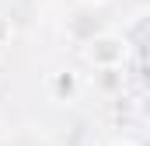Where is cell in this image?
Here are the masks:
<instances>
[{
  "label": "cell",
  "mask_w": 150,
  "mask_h": 146,
  "mask_svg": "<svg viewBox=\"0 0 150 146\" xmlns=\"http://www.w3.org/2000/svg\"><path fill=\"white\" fill-rule=\"evenodd\" d=\"M126 56H129V42L115 32H94L84 42V59L94 70H122Z\"/></svg>",
  "instance_id": "cell-1"
},
{
  "label": "cell",
  "mask_w": 150,
  "mask_h": 146,
  "mask_svg": "<svg viewBox=\"0 0 150 146\" xmlns=\"http://www.w3.org/2000/svg\"><path fill=\"white\" fill-rule=\"evenodd\" d=\"M45 91H49V98L52 101H77V94H80V80H77L74 70H56L45 77Z\"/></svg>",
  "instance_id": "cell-2"
},
{
  "label": "cell",
  "mask_w": 150,
  "mask_h": 146,
  "mask_svg": "<svg viewBox=\"0 0 150 146\" xmlns=\"http://www.w3.org/2000/svg\"><path fill=\"white\" fill-rule=\"evenodd\" d=\"M14 38H18V25H14V18L0 11V52H4V49L14 42Z\"/></svg>",
  "instance_id": "cell-3"
},
{
  "label": "cell",
  "mask_w": 150,
  "mask_h": 146,
  "mask_svg": "<svg viewBox=\"0 0 150 146\" xmlns=\"http://www.w3.org/2000/svg\"><path fill=\"white\" fill-rule=\"evenodd\" d=\"M112 146H140V143H133V139H115Z\"/></svg>",
  "instance_id": "cell-4"
},
{
  "label": "cell",
  "mask_w": 150,
  "mask_h": 146,
  "mask_svg": "<svg viewBox=\"0 0 150 146\" xmlns=\"http://www.w3.org/2000/svg\"><path fill=\"white\" fill-rule=\"evenodd\" d=\"M77 4H87V7H98V4H105V0H77Z\"/></svg>",
  "instance_id": "cell-5"
}]
</instances>
